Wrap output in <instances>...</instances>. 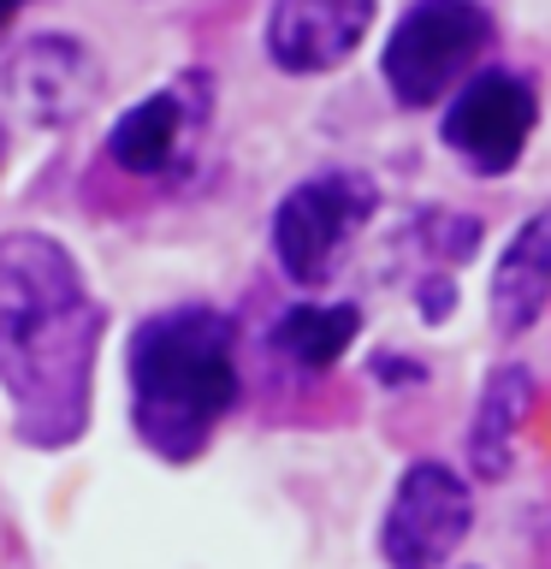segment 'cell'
<instances>
[{"label": "cell", "mask_w": 551, "mask_h": 569, "mask_svg": "<svg viewBox=\"0 0 551 569\" xmlns=\"http://www.w3.org/2000/svg\"><path fill=\"white\" fill-rule=\"evenodd\" d=\"M469 522H474L469 480L451 475L444 462H409L398 492H391L380 551L391 569H444L451 551L469 540Z\"/></svg>", "instance_id": "5b68a950"}, {"label": "cell", "mask_w": 551, "mask_h": 569, "mask_svg": "<svg viewBox=\"0 0 551 569\" xmlns=\"http://www.w3.org/2000/svg\"><path fill=\"white\" fill-rule=\"evenodd\" d=\"M380 208V190L362 172H320L297 184L273 213V256L297 284H327L350 238Z\"/></svg>", "instance_id": "277c9868"}, {"label": "cell", "mask_w": 551, "mask_h": 569, "mask_svg": "<svg viewBox=\"0 0 551 569\" xmlns=\"http://www.w3.org/2000/svg\"><path fill=\"white\" fill-rule=\"evenodd\" d=\"M101 302L78 261L42 231L0 238V380L30 445H71L89 421Z\"/></svg>", "instance_id": "6da1fadb"}, {"label": "cell", "mask_w": 551, "mask_h": 569, "mask_svg": "<svg viewBox=\"0 0 551 569\" xmlns=\"http://www.w3.org/2000/svg\"><path fill=\"white\" fill-rule=\"evenodd\" d=\"M238 403V332L220 309H167L131 338L137 433L167 462H190Z\"/></svg>", "instance_id": "7a4b0ae2"}, {"label": "cell", "mask_w": 551, "mask_h": 569, "mask_svg": "<svg viewBox=\"0 0 551 569\" xmlns=\"http://www.w3.org/2000/svg\"><path fill=\"white\" fill-rule=\"evenodd\" d=\"M492 42V12L480 0H415L385 42V83L403 107H433Z\"/></svg>", "instance_id": "3957f363"}, {"label": "cell", "mask_w": 551, "mask_h": 569, "mask_svg": "<svg viewBox=\"0 0 551 569\" xmlns=\"http://www.w3.org/2000/svg\"><path fill=\"white\" fill-rule=\"evenodd\" d=\"M373 7L380 0H273V18H267V53H273L279 71H332L344 66L355 42L373 24Z\"/></svg>", "instance_id": "9c48e42d"}, {"label": "cell", "mask_w": 551, "mask_h": 569, "mask_svg": "<svg viewBox=\"0 0 551 569\" xmlns=\"http://www.w3.org/2000/svg\"><path fill=\"white\" fill-rule=\"evenodd\" d=\"M545 297H551V202L540 213H528L522 231L504 243L498 256V273H492V320L498 332H528L533 320L545 315Z\"/></svg>", "instance_id": "30bf717a"}, {"label": "cell", "mask_w": 551, "mask_h": 569, "mask_svg": "<svg viewBox=\"0 0 551 569\" xmlns=\"http://www.w3.org/2000/svg\"><path fill=\"white\" fill-rule=\"evenodd\" d=\"M355 327H362V315H355L350 302H297V309L273 327V345L291 356L297 368L320 373L350 350Z\"/></svg>", "instance_id": "7c38bea8"}, {"label": "cell", "mask_w": 551, "mask_h": 569, "mask_svg": "<svg viewBox=\"0 0 551 569\" xmlns=\"http://www.w3.org/2000/svg\"><path fill=\"white\" fill-rule=\"evenodd\" d=\"M0 160H7V142H0Z\"/></svg>", "instance_id": "5bb4252c"}, {"label": "cell", "mask_w": 551, "mask_h": 569, "mask_svg": "<svg viewBox=\"0 0 551 569\" xmlns=\"http://www.w3.org/2000/svg\"><path fill=\"white\" fill-rule=\"evenodd\" d=\"M96 83L101 71L78 36H30L0 66V89L30 124H71L96 101Z\"/></svg>", "instance_id": "52a82bcc"}, {"label": "cell", "mask_w": 551, "mask_h": 569, "mask_svg": "<svg viewBox=\"0 0 551 569\" xmlns=\"http://www.w3.org/2000/svg\"><path fill=\"white\" fill-rule=\"evenodd\" d=\"M533 119H540V101L533 89L515 78V71H480L451 96L444 107V149L457 160H469L474 172H510L522 160L528 137H533Z\"/></svg>", "instance_id": "8992f818"}, {"label": "cell", "mask_w": 551, "mask_h": 569, "mask_svg": "<svg viewBox=\"0 0 551 569\" xmlns=\"http://www.w3.org/2000/svg\"><path fill=\"white\" fill-rule=\"evenodd\" d=\"M202 119H208V78H184L149 101H137L131 113H119V124L107 131V154L131 178H160L184 160Z\"/></svg>", "instance_id": "ba28073f"}, {"label": "cell", "mask_w": 551, "mask_h": 569, "mask_svg": "<svg viewBox=\"0 0 551 569\" xmlns=\"http://www.w3.org/2000/svg\"><path fill=\"white\" fill-rule=\"evenodd\" d=\"M18 7H24V0H0V24H7V18H12Z\"/></svg>", "instance_id": "4fadbf2b"}, {"label": "cell", "mask_w": 551, "mask_h": 569, "mask_svg": "<svg viewBox=\"0 0 551 569\" xmlns=\"http://www.w3.org/2000/svg\"><path fill=\"white\" fill-rule=\"evenodd\" d=\"M533 403V380L522 368H498L487 391H480V409H474V433H469V462L480 480H498L510 469V451H515V427H522Z\"/></svg>", "instance_id": "8fae6325"}]
</instances>
